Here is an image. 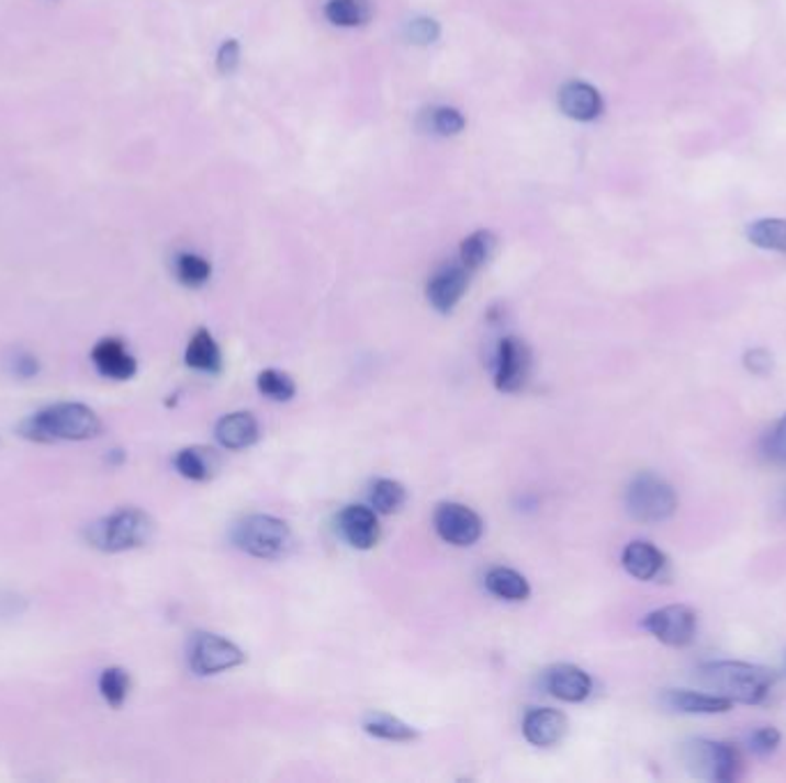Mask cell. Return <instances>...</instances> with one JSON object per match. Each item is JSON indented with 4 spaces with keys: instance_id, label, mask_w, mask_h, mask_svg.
<instances>
[{
    "instance_id": "cell-29",
    "label": "cell",
    "mask_w": 786,
    "mask_h": 783,
    "mask_svg": "<svg viewBox=\"0 0 786 783\" xmlns=\"http://www.w3.org/2000/svg\"><path fill=\"white\" fill-rule=\"evenodd\" d=\"M176 276L187 287H203L212 276V264L195 253H180L176 258Z\"/></svg>"
},
{
    "instance_id": "cell-20",
    "label": "cell",
    "mask_w": 786,
    "mask_h": 783,
    "mask_svg": "<svg viewBox=\"0 0 786 783\" xmlns=\"http://www.w3.org/2000/svg\"><path fill=\"white\" fill-rule=\"evenodd\" d=\"M184 363L199 373H210V375L221 373L224 361H221V350L207 329H199L191 336L184 352Z\"/></svg>"
},
{
    "instance_id": "cell-34",
    "label": "cell",
    "mask_w": 786,
    "mask_h": 783,
    "mask_svg": "<svg viewBox=\"0 0 786 783\" xmlns=\"http://www.w3.org/2000/svg\"><path fill=\"white\" fill-rule=\"evenodd\" d=\"M764 453L775 462H786V413L764 436Z\"/></svg>"
},
{
    "instance_id": "cell-5",
    "label": "cell",
    "mask_w": 786,
    "mask_h": 783,
    "mask_svg": "<svg viewBox=\"0 0 786 783\" xmlns=\"http://www.w3.org/2000/svg\"><path fill=\"white\" fill-rule=\"evenodd\" d=\"M683 758L687 770H690L695 776L714 783L736 781L743 772L741 751L729 742L693 740L685 745Z\"/></svg>"
},
{
    "instance_id": "cell-23",
    "label": "cell",
    "mask_w": 786,
    "mask_h": 783,
    "mask_svg": "<svg viewBox=\"0 0 786 783\" xmlns=\"http://www.w3.org/2000/svg\"><path fill=\"white\" fill-rule=\"evenodd\" d=\"M363 730L368 736L386 742H412L416 740V736H419L409 724L386 713H368L363 717Z\"/></svg>"
},
{
    "instance_id": "cell-8",
    "label": "cell",
    "mask_w": 786,
    "mask_h": 783,
    "mask_svg": "<svg viewBox=\"0 0 786 783\" xmlns=\"http://www.w3.org/2000/svg\"><path fill=\"white\" fill-rule=\"evenodd\" d=\"M642 627L655 636L660 644L670 648H685L697 636V614L695 609L685 604H670L651 611L642 621Z\"/></svg>"
},
{
    "instance_id": "cell-4",
    "label": "cell",
    "mask_w": 786,
    "mask_h": 783,
    "mask_svg": "<svg viewBox=\"0 0 786 783\" xmlns=\"http://www.w3.org/2000/svg\"><path fill=\"white\" fill-rule=\"evenodd\" d=\"M626 508L637 522L655 524V522H665L674 515L678 508V497L665 478L644 472L640 476H635L632 483L628 485Z\"/></svg>"
},
{
    "instance_id": "cell-12",
    "label": "cell",
    "mask_w": 786,
    "mask_h": 783,
    "mask_svg": "<svg viewBox=\"0 0 786 783\" xmlns=\"http://www.w3.org/2000/svg\"><path fill=\"white\" fill-rule=\"evenodd\" d=\"M92 365L102 377L113 382H127L136 375L138 363L134 354L127 350L125 340L120 338H102L90 352Z\"/></svg>"
},
{
    "instance_id": "cell-2",
    "label": "cell",
    "mask_w": 786,
    "mask_h": 783,
    "mask_svg": "<svg viewBox=\"0 0 786 783\" xmlns=\"http://www.w3.org/2000/svg\"><path fill=\"white\" fill-rule=\"evenodd\" d=\"M697 678L710 692H718L720 696L733 703H745V705L764 703L777 680L775 673L766 667L731 662V659L701 665Z\"/></svg>"
},
{
    "instance_id": "cell-22",
    "label": "cell",
    "mask_w": 786,
    "mask_h": 783,
    "mask_svg": "<svg viewBox=\"0 0 786 783\" xmlns=\"http://www.w3.org/2000/svg\"><path fill=\"white\" fill-rule=\"evenodd\" d=\"M325 16L332 26L359 29L373 19L371 0H327Z\"/></svg>"
},
{
    "instance_id": "cell-17",
    "label": "cell",
    "mask_w": 786,
    "mask_h": 783,
    "mask_svg": "<svg viewBox=\"0 0 786 783\" xmlns=\"http://www.w3.org/2000/svg\"><path fill=\"white\" fill-rule=\"evenodd\" d=\"M662 703L681 715H722L729 713L733 705V701L720 694H704L693 690H667L662 694Z\"/></svg>"
},
{
    "instance_id": "cell-6",
    "label": "cell",
    "mask_w": 786,
    "mask_h": 783,
    "mask_svg": "<svg viewBox=\"0 0 786 783\" xmlns=\"http://www.w3.org/2000/svg\"><path fill=\"white\" fill-rule=\"evenodd\" d=\"M233 541L256 558H281L292 547V531L279 518L251 515L235 526Z\"/></svg>"
},
{
    "instance_id": "cell-37",
    "label": "cell",
    "mask_w": 786,
    "mask_h": 783,
    "mask_svg": "<svg viewBox=\"0 0 786 783\" xmlns=\"http://www.w3.org/2000/svg\"><path fill=\"white\" fill-rule=\"evenodd\" d=\"M10 365H12V373L21 379H33L40 373V361L31 352H16Z\"/></svg>"
},
{
    "instance_id": "cell-25",
    "label": "cell",
    "mask_w": 786,
    "mask_h": 783,
    "mask_svg": "<svg viewBox=\"0 0 786 783\" xmlns=\"http://www.w3.org/2000/svg\"><path fill=\"white\" fill-rule=\"evenodd\" d=\"M497 249V237L490 230H476L470 237H464L460 243V262L470 272H479L483 264L490 262Z\"/></svg>"
},
{
    "instance_id": "cell-30",
    "label": "cell",
    "mask_w": 786,
    "mask_h": 783,
    "mask_svg": "<svg viewBox=\"0 0 786 783\" xmlns=\"http://www.w3.org/2000/svg\"><path fill=\"white\" fill-rule=\"evenodd\" d=\"M258 390L262 396L272 398L277 402H285L290 400L294 394H297V386H294V379L277 368H267L258 375Z\"/></svg>"
},
{
    "instance_id": "cell-18",
    "label": "cell",
    "mask_w": 786,
    "mask_h": 783,
    "mask_svg": "<svg viewBox=\"0 0 786 783\" xmlns=\"http://www.w3.org/2000/svg\"><path fill=\"white\" fill-rule=\"evenodd\" d=\"M216 442L228 451L249 449L258 442V421L249 411H235L221 419L214 428Z\"/></svg>"
},
{
    "instance_id": "cell-7",
    "label": "cell",
    "mask_w": 786,
    "mask_h": 783,
    "mask_svg": "<svg viewBox=\"0 0 786 783\" xmlns=\"http://www.w3.org/2000/svg\"><path fill=\"white\" fill-rule=\"evenodd\" d=\"M244 655L233 642L212 632H199L189 646V667L199 676H216L244 665Z\"/></svg>"
},
{
    "instance_id": "cell-26",
    "label": "cell",
    "mask_w": 786,
    "mask_h": 783,
    "mask_svg": "<svg viewBox=\"0 0 786 783\" xmlns=\"http://www.w3.org/2000/svg\"><path fill=\"white\" fill-rule=\"evenodd\" d=\"M748 239L756 249L786 256V218H759L748 226Z\"/></svg>"
},
{
    "instance_id": "cell-27",
    "label": "cell",
    "mask_w": 786,
    "mask_h": 783,
    "mask_svg": "<svg viewBox=\"0 0 786 783\" xmlns=\"http://www.w3.org/2000/svg\"><path fill=\"white\" fill-rule=\"evenodd\" d=\"M97 688H100L102 699L111 707H122V705H125L127 696H130V690H132L130 671L122 669V667H109V669L102 671L100 682H97Z\"/></svg>"
},
{
    "instance_id": "cell-3",
    "label": "cell",
    "mask_w": 786,
    "mask_h": 783,
    "mask_svg": "<svg viewBox=\"0 0 786 783\" xmlns=\"http://www.w3.org/2000/svg\"><path fill=\"white\" fill-rule=\"evenodd\" d=\"M155 535V522L141 508H120L111 515L92 522L86 529V541L90 547L120 554L145 547Z\"/></svg>"
},
{
    "instance_id": "cell-19",
    "label": "cell",
    "mask_w": 786,
    "mask_h": 783,
    "mask_svg": "<svg viewBox=\"0 0 786 783\" xmlns=\"http://www.w3.org/2000/svg\"><path fill=\"white\" fill-rule=\"evenodd\" d=\"M621 563L630 577L640 581H651L658 579L662 570H665L667 556L647 541H635L624 549Z\"/></svg>"
},
{
    "instance_id": "cell-15",
    "label": "cell",
    "mask_w": 786,
    "mask_h": 783,
    "mask_svg": "<svg viewBox=\"0 0 786 783\" xmlns=\"http://www.w3.org/2000/svg\"><path fill=\"white\" fill-rule=\"evenodd\" d=\"M548 692L566 703H582L594 690L592 676L575 665H557L546 676Z\"/></svg>"
},
{
    "instance_id": "cell-32",
    "label": "cell",
    "mask_w": 786,
    "mask_h": 783,
    "mask_svg": "<svg viewBox=\"0 0 786 783\" xmlns=\"http://www.w3.org/2000/svg\"><path fill=\"white\" fill-rule=\"evenodd\" d=\"M441 29L439 23L430 16H416L407 23V39L416 46H430L439 39Z\"/></svg>"
},
{
    "instance_id": "cell-13",
    "label": "cell",
    "mask_w": 786,
    "mask_h": 783,
    "mask_svg": "<svg viewBox=\"0 0 786 783\" xmlns=\"http://www.w3.org/2000/svg\"><path fill=\"white\" fill-rule=\"evenodd\" d=\"M338 531L355 549H373L380 541L378 512L368 506H348L338 515Z\"/></svg>"
},
{
    "instance_id": "cell-36",
    "label": "cell",
    "mask_w": 786,
    "mask_h": 783,
    "mask_svg": "<svg viewBox=\"0 0 786 783\" xmlns=\"http://www.w3.org/2000/svg\"><path fill=\"white\" fill-rule=\"evenodd\" d=\"M743 365L748 368V373L764 377V375H768L773 371V354L768 350H764V348L748 350L745 356H743Z\"/></svg>"
},
{
    "instance_id": "cell-35",
    "label": "cell",
    "mask_w": 786,
    "mask_h": 783,
    "mask_svg": "<svg viewBox=\"0 0 786 783\" xmlns=\"http://www.w3.org/2000/svg\"><path fill=\"white\" fill-rule=\"evenodd\" d=\"M239 60H242V48H239V42H237V39H226L224 44L218 46V52H216V69H218V75L231 77L233 71H237Z\"/></svg>"
},
{
    "instance_id": "cell-11",
    "label": "cell",
    "mask_w": 786,
    "mask_h": 783,
    "mask_svg": "<svg viewBox=\"0 0 786 783\" xmlns=\"http://www.w3.org/2000/svg\"><path fill=\"white\" fill-rule=\"evenodd\" d=\"M470 274L472 272L470 269H464L462 262L445 264L441 269H437L426 285V297L430 306L437 313L449 315L464 297L467 285H470Z\"/></svg>"
},
{
    "instance_id": "cell-31",
    "label": "cell",
    "mask_w": 786,
    "mask_h": 783,
    "mask_svg": "<svg viewBox=\"0 0 786 783\" xmlns=\"http://www.w3.org/2000/svg\"><path fill=\"white\" fill-rule=\"evenodd\" d=\"M430 129L437 134V136H445V138H451V136H458L467 120L464 115L458 111V109H451V106H439V109H433L430 111Z\"/></svg>"
},
{
    "instance_id": "cell-10",
    "label": "cell",
    "mask_w": 786,
    "mask_h": 783,
    "mask_svg": "<svg viewBox=\"0 0 786 783\" xmlns=\"http://www.w3.org/2000/svg\"><path fill=\"white\" fill-rule=\"evenodd\" d=\"M531 375V350L525 340L506 336L495 359V386L502 394H518L529 382Z\"/></svg>"
},
{
    "instance_id": "cell-9",
    "label": "cell",
    "mask_w": 786,
    "mask_h": 783,
    "mask_svg": "<svg viewBox=\"0 0 786 783\" xmlns=\"http://www.w3.org/2000/svg\"><path fill=\"white\" fill-rule=\"evenodd\" d=\"M433 522L441 541L453 547H472L483 535V522L476 512L456 501L439 503Z\"/></svg>"
},
{
    "instance_id": "cell-21",
    "label": "cell",
    "mask_w": 786,
    "mask_h": 783,
    "mask_svg": "<svg viewBox=\"0 0 786 783\" xmlns=\"http://www.w3.org/2000/svg\"><path fill=\"white\" fill-rule=\"evenodd\" d=\"M176 469L180 476L189 478V480H195V483H203V480H210L216 469H218V457L212 449H205V446H189V449H182L176 459Z\"/></svg>"
},
{
    "instance_id": "cell-24",
    "label": "cell",
    "mask_w": 786,
    "mask_h": 783,
    "mask_svg": "<svg viewBox=\"0 0 786 783\" xmlns=\"http://www.w3.org/2000/svg\"><path fill=\"white\" fill-rule=\"evenodd\" d=\"M485 589L508 602H523L529 598V581L510 568H493L485 575Z\"/></svg>"
},
{
    "instance_id": "cell-38",
    "label": "cell",
    "mask_w": 786,
    "mask_h": 783,
    "mask_svg": "<svg viewBox=\"0 0 786 783\" xmlns=\"http://www.w3.org/2000/svg\"><path fill=\"white\" fill-rule=\"evenodd\" d=\"M111 462H122V459H125V453H122V451H111Z\"/></svg>"
},
{
    "instance_id": "cell-28",
    "label": "cell",
    "mask_w": 786,
    "mask_h": 783,
    "mask_svg": "<svg viewBox=\"0 0 786 783\" xmlns=\"http://www.w3.org/2000/svg\"><path fill=\"white\" fill-rule=\"evenodd\" d=\"M405 501H407V492L398 480H391V478L375 480L371 492V506L378 515H393V512H398L405 506Z\"/></svg>"
},
{
    "instance_id": "cell-16",
    "label": "cell",
    "mask_w": 786,
    "mask_h": 783,
    "mask_svg": "<svg viewBox=\"0 0 786 783\" xmlns=\"http://www.w3.org/2000/svg\"><path fill=\"white\" fill-rule=\"evenodd\" d=\"M569 719L559 710L552 707H540L527 713L523 722V733L529 745L534 747H554L566 736Z\"/></svg>"
},
{
    "instance_id": "cell-1",
    "label": "cell",
    "mask_w": 786,
    "mask_h": 783,
    "mask_svg": "<svg viewBox=\"0 0 786 783\" xmlns=\"http://www.w3.org/2000/svg\"><path fill=\"white\" fill-rule=\"evenodd\" d=\"M19 434L35 444L88 442L102 434V419L83 402H54L21 421Z\"/></svg>"
},
{
    "instance_id": "cell-14",
    "label": "cell",
    "mask_w": 786,
    "mask_h": 783,
    "mask_svg": "<svg viewBox=\"0 0 786 783\" xmlns=\"http://www.w3.org/2000/svg\"><path fill=\"white\" fill-rule=\"evenodd\" d=\"M559 109L561 113L577 122H594L603 115V97L600 92L582 81H571L559 90Z\"/></svg>"
},
{
    "instance_id": "cell-33",
    "label": "cell",
    "mask_w": 786,
    "mask_h": 783,
    "mask_svg": "<svg viewBox=\"0 0 786 783\" xmlns=\"http://www.w3.org/2000/svg\"><path fill=\"white\" fill-rule=\"evenodd\" d=\"M779 742H782V733L775 726H761L752 730L748 738L750 751L756 756H771L773 751H777Z\"/></svg>"
}]
</instances>
